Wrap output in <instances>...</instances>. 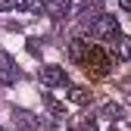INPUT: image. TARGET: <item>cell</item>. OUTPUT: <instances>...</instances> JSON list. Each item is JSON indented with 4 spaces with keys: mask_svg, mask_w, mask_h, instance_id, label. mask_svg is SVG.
Wrapping results in <instances>:
<instances>
[{
    "mask_svg": "<svg viewBox=\"0 0 131 131\" xmlns=\"http://www.w3.org/2000/svg\"><path fill=\"white\" fill-rule=\"evenodd\" d=\"M0 131H3V128H0Z\"/></svg>",
    "mask_w": 131,
    "mask_h": 131,
    "instance_id": "obj_14",
    "label": "cell"
},
{
    "mask_svg": "<svg viewBox=\"0 0 131 131\" xmlns=\"http://www.w3.org/2000/svg\"><path fill=\"white\" fill-rule=\"evenodd\" d=\"M119 6L122 9H131V0H119Z\"/></svg>",
    "mask_w": 131,
    "mask_h": 131,
    "instance_id": "obj_13",
    "label": "cell"
},
{
    "mask_svg": "<svg viewBox=\"0 0 131 131\" xmlns=\"http://www.w3.org/2000/svg\"><path fill=\"white\" fill-rule=\"evenodd\" d=\"M41 84L44 88H66L69 84V75H66V66H41Z\"/></svg>",
    "mask_w": 131,
    "mask_h": 131,
    "instance_id": "obj_2",
    "label": "cell"
},
{
    "mask_svg": "<svg viewBox=\"0 0 131 131\" xmlns=\"http://www.w3.org/2000/svg\"><path fill=\"white\" fill-rule=\"evenodd\" d=\"M6 9H13V3L9 0H0V13H6Z\"/></svg>",
    "mask_w": 131,
    "mask_h": 131,
    "instance_id": "obj_12",
    "label": "cell"
},
{
    "mask_svg": "<svg viewBox=\"0 0 131 131\" xmlns=\"http://www.w3.org/2000/svg\"><path fill=\"white\" fill-rule=\"evenodd\" d=\"M44 13L50 16V19L62 22V19L72 16V0H47V3H44Z\"/></svg>",
    "mask_w": 131,
    "mask_h": 131,
    "instance_id": "obj_4",
    "label": "cell"
},
{
    "mask_svg": "<svg viewBox=\"0 0 131 131\" xmlns=\"http://www.w3.org/2000/svg\"><path fill=\"white\" fill-rule=\"evenodd\" d=\"M100 13H103V0H84L78 9V19H81V25H94V19Z\"/></svg>",
    "mask_w": 131,
    "mask_h": 131,
    "instance_id": "obj_6",
    "label": "cell"
},
{
    "mask_svg": "<svg viewBox=\"0 0 131 131\" xmlns=\"http://www.w3.org/2000/svg\"><path fill=\"white\" fill-rule=\"evenodd\" d=\"M103 116H106V119H112V122H116V119L122 116V109H119L116 103H106V106H103Z\"/></svg>",
    "mask_w": 131,
    "mask_h": 131,
    "instance_id": "obj_10",
    "label": "cell"
},
{
    "mask_svg": "<svg viewBox=\"0 0 131 131\" xmlns=\"http://www.w3.org/2000/svg\"><path fill=\"white\" fill-rule=\"evenodd\" d=\"M91 31H94L97 41H106V44H119V38H122L119 19H116V16H109V13H100V16H97L94 25H91Z\"/></svg>",
    "mask_w": 131,
    "mask_h": 131,
    "instance_id": "obj_1",
    "label": "cell"
},
{
    "mask_svg": "<svg viewBox=\"0 0 131 131\" xmlns=\"http://www.w3.org/2000/svg\"><path fill=\"white\" fill-rule=\"evenodd\" d=\"M69 100H75V103H88V100H91V91H88V88H72V91H69Z\"/></svg>",
    "mask_w": 131,
    "mask_h": 131,
    "instance_id": "obj_9",
    "label": "cell"
},
{
    "mask_svg": "<svg viewBox=\"0 0 131 131\" xmlns=\"http://www.w3.org/2000/svg\"><path fill=\"white\" fill-rule=\"evenodd\" d=\"M28 50H31V53H41V44H38V38H31V41H28Z\"/></svg>",
    "mask_w": 131,
    "mask_h": 131,
    "instance_id": "obj_11",
    "label": "cell"
},
{
    "mask_svg": "<svg viewBox=\"0 0 131 131\" xmlns=\"http://www.w3.org/2000/svg\"><path fill=\"white\" fill-rule=\"evenodd\" d=\"M44 103H47V109H50V116H53V119H66V106L56 103L50 94H44Z\"/></svg>",
    "mask_w": 131,
    "mask_h": 131,
    "instance_id": "obj_7",
    "label": "cell"
},
{
    "mask_svg": "<svg viewBox=\"0 0 131 131\" xmlns=\"http://www.w3.org/2000/svg\"><path fill=\"white\" fill-rule=\"evenodd\" d=\"M16 78H19V69H16L13 56L0 50V84H16Z\"/></svg>",
    "mask_w": 131,
    "mask_h": 131,
    "instance_id": "obj_5",
    "label": "cell"
},
{
    "mask_svg": "<svg viewBox=\"0 0 131 131\" xmlns=\"http://www.w3.org/2000/svg\"><path fill=\"white\" fill-rule=\"evenodd\" d=\"M9 3H13V9H31V13H41L44 9L41 0H9Z\"/></svg>",
    "mask_w": 131,
    "mask_h": 131,
    "instance_id": "obj_8",
    "label": "cell"
},
{
    "mask_svg": "<svg viewBox=\"0 0 131 131\" xmlns=\"http://www.w3.org/2000/svg\"><path fill=\"white\" fill-rule=\"evenodd\" d=\"M13 125L19 128V131H38L41 119L35 116V112H28V109H16L13 106Z\"/></svg>",
    "mask_w": 131,
    "mask_h": 131,
    "instance_id": "obj_3",
    "label": "cell"
}]
</instances>
